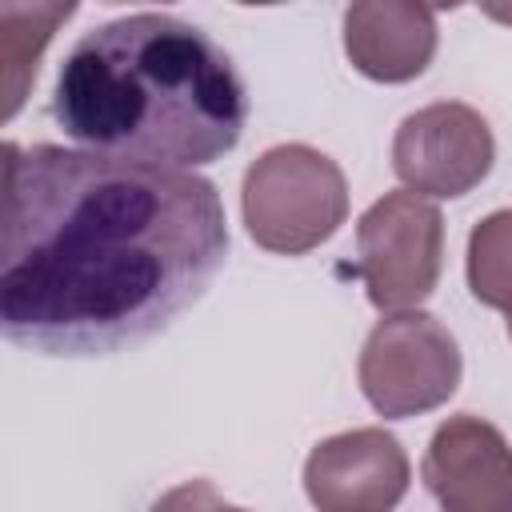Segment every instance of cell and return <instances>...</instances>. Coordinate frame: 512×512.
Listing matches in <instances>:
<instances>
[{
	"label": "cell",
	"instance_id": "6da1fadb",
	"mask_svg": "<svg viewBox=\"0 0 512 512\" xmlns=\"http://www.w3.org/2000/svg\"><path fill=\"white\" fill-rule=\"evenodd\" d=\"M228 256L212 180L4 140L0 328L40 356H112L192 308Z\"/></svg>",
	"mask_w": 512,
	"mask_h": 512
},
{
	"label": "cell",
	"instance_id": "7a4b0ae2",
	"mask_svg": "<svg viewBox=\"0 0 512 512\" xmlns=\"http://www.w3.org/2000/svg\"><path fill=\"white\" fill-rule=\"evenodd\" d=\"M52 120L84 152L188 172L240 144L248 92L204 28L172 12H132L68 48Z\"/></svg>",
	"mask_w": 512,
	"mask_h": 512
},
{
	"label": "cell",
	"instance_id": "3957f363",
	"mask_svg": "<svg viewBox=\"0 0 512 512\" xmlns=\"http://www.w3.org/2000/svg\"><path fill=\"white\" fill-rule=\"evenodd\" d=\"M248 236L276 256H304L348 220V180L340 164L312 144H272L240 184Z\"/></svg>",
	"mask_w": 512,
	"mask_h": 512
},
{
	"label": "cell",
	"instance_id": "277c9868",
	"mask_svg": "<svg viewBox=\"0 0 512 512\" xmlns=\"http://www.w3.org/2000/svg\"><path fill=\"white\" fill-rule=\"evenodd\" d=\"M460 344L432 312H392L364 336L356 376L384 420L424 416L460 388Z\"/></svg>",
	"mask_w": 512,
	"mask_h": 512
},
{
	"label": "cell",
	"instance_id": "5b68a950",
	"mask_svg": "<svg viewBox=\"0 0 512 512\" xmlns=\"http://www.w3.org/2000/svg\"><path fill=\"white\" fill-rule=\"evenodd\" d=\"M444 268V216L432 200L400 188L384 192L356 220V276L384 316L420 308Z\"/></svg>",
	"mask_w": 512,
	"mask_h": 512
},
{
	"label": "cell",
	"instance_id": "8992f818",
	"mask_svg": "<svg viewBox=\"0 0 512 512\" xmlns=\"http://www.w3.org/2000/svg\"><path fill=\"white\" fill-rule=\"evenodd\" d=\"M496 160L488 120L460 100H436L408 112L392 136V172L416 196L456 200L472 192Z\"/></svg>",
	"mask_w": 512,
	"mask_h": 512
},
{
	"label": "cell",
	"instance_id": "52a82bcc",
	"mask_svg": "<svg viewBox=\"0 0 512 512\" xmlns=\"http://www.w3.org/2000/svg\"><path fill=\"white\" fill-rule=\"evenodd\" d=\"M408 484V452L384 428L336 432L304 460V492L320 512H392Z\"/></svg>",
	"mask_w": 512,
	"mask_h": 512
},
{
	"label": "cell",
	"instance_id": "ba28073f",
	"mask_svg": "<svg viewBox=\"0 0 512 512\" xmlns=\"http://www.w3.org/2000/svg\"><path fill=\"white\" fill-rule=\"evenodd\" d=\"M420 476L440 512H512V444L484 416H448L428 440Z\"/></svg>",
	"mask_w": 512,
	"mask_h": 512
},
{
	"label": "cell",
	"instance_id": "9c48e42d",
	"mask_svg": "<svg viewBox=\"0 0 512 512\" xmlns=\"http://www.w3.org/2000/svg\"><path fill=\"white\" fill-rule=\"evenodd\" d=\"M436 12L412 0H360L344 8V56L376 84H408L436 56Z\"/></svg>",
	"mask_w": 512,
	"mask_h": 512
},
{
	"label": "cell",
	"instance_id": "30bf717a",
	"mask_svg": "<svg viewBox=\"0 0 512 512\" xmlns=\"http://www.w3.org/2000/svg\"><path fill=\"white\" fill-rule=\"evenodd\" d=\"M468 292L484 308L512 312V208L488 212L468 232Z\"/></svg>",
	"mask_w": 512,
	"mask_h": 512
},
{
	"label": "cell",
	"instance_id": "8fae6325",
	"mask_svg": "<svg viewBox=\"0 0 512 512\" xmlns=\"http://www.w3.org/2000/svg\"><path fill=\"white\" fill-rule=\"evenodd\" d=\"M148 512H248V508L224 504L212 480H184V484L168 488Z\"/></svg>",
	"mask_w": 512,
	"mask_h": 512
},
{
	"label": "cell",
	"instance_id": "7c38bea8",
	"mask_svg": "<svg viewBox=\"0 0 512 512\" xmlns=\"http://www.w3.org/2000/svg\"><path fill=\"white\" fill-rule=\"evenodd\" d=\"M508 336H512V312H508Z\"/></svg>",
	"mask_w": 512,
	"mask_h": 512
}]
</instances>
